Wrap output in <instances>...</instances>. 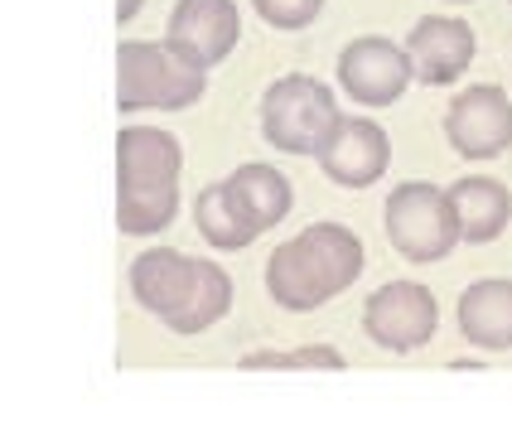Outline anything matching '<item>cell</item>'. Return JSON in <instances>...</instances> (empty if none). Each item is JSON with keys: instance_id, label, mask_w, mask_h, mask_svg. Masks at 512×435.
Here are the masks:
<instances>
[{"instance_id": "9a60e30c", "label": "cell", "mask_w": 512, "mask_h": 435, "mask_svg": "<svg viewBox=\"0 0 512 435\" xmlns=\"http://www.w3.org/2000/svg\"><path fill=\"white\" fill-rule=\"evenodd\" d=\"M232 199L242 203V213L252 218L256 228H276L285 213H290V203H295V194H290V179H285L276 165H242V170L228 179Z\"/></svg>"}, {"instance_id": "4fadbf2b", "label": "cell", "mask_w": 512, "mask_h": 435, "mask_svg": "<svg viewBox=\"0 0 512 435\" xmlns=\"http://www.w3.org/2000/svg\"><path fill=\"white\" fill-rule=\"evenodd\" d=\"M459 334L484 353L512 348V281H474L459 295Z\"/></svg>"}, {"instance_id": "30bf717a", "label": "cell", "mask_w": 512, "mask_h": 435, "mask_svg": "<svg viewBox=\"0 0 512 435\" xmlns=\"http://www.w3.org/2000/svg\"><path fill=\"white\" fill-rule=\"evenodd\" d=\"M411 83H416L411 58L392 39L363 34L339 54V87L358 107H392Z\"/></svg>"}, {"instance_id": "7a4b0ae2", "label": "cell", "mask_w": 512, "mask_h": 435, "mask_svg": "<svg viewBox=\"0 0 512 435\" xmlns=\"http://www.w3.org/2000/svg\"><path fill=\"white\" fill-rule=\"evenodd\" d=\"M179 165L184 150L155 126H131L116 141V223L121 232H160L179 213Z\"/></svg>"}, {"instance_id": "8992f818", "label": "cell", "mask_w": 512, "mask_h": 435, "mask_svg": "<svg viewBox=\"0 0 512 435\" xmlns=\"http://www.w3.org/2000/svg\"><path fill=\"white\" fill-rule=\"evenodd\" d=\"M382 223H387V242L397 247L406 261L416 266H430V261H445L459 242V223L455 208H450V194L435 189V184H401L387 194V208H382Z\"/></svg>"}, {"instance_id": "9c48e42d", "label": "cell", "mask_w": 512, "mask_h": 435, "mask_svg": "<svg viewBox=\"0 0 512 435\" xmlns=\"http://www.w3.org/2000/svg\"><path fill=\"white\" fill-rule=\"evenodd\" d=\"M314 155H319V170L339 189H368L392 165V141L368 116H339Z\"/></svg>"}, {"instance_id": "6da1fadb", "label": "cell", "mask_w": 512, "mask_h": 435, "mask_svg": "<svg viewBox=\"0 0 512 435\" xmlns=\"http://www.w3.org/2000/svg\"><path fill=\"white\" fill-rule=\"evenodd\" d=\"M363 276V242L343 223H314L266 261V290L281 310H319Z\"/></svg>"}, {"instance_id": "ac0fdd59", "label": "cell", "mask_w": 512, "mask_h": 435, "mask_svg": "<svg viewBox=\"0 0 512 435\" xmlns=\"http://www.w3.org/2000/svg\"><path fill=\"white\" fill-rule=\"evenodd\" d=\"M252 5L271 29H310L324 10V0H252Z\"/></svg>"}, {"instance_id": "ba28073f", "label": "cell", "mask_w": 512, "mask_h": 435, "mask_svg": "<svg viewBox=\"0 0 512 435\" xmlns=\"http://www.w3.org/2000/svg\"><path fill=\"white\" fill-rule=\"evenodd\" d=\"M445 141L464 160H493L512 145V102L498 83L464 87L445 112Z\"/></svg>"}, {"instance_id": "ffe728a7", "label": "cell", "mask_w": 512, "mask_h": 435, "mask_svg": "<svg viewBox=\"0 0 512 435\" xmlns=\"http://www.w3.org/2000/svg\"><path fill=\"white\" fill-rule=\"evenodd\" d=\"M455 5H469V0H455Z\"/></svg>"}, {"instance_id": "8fae6325", "label": "cell", "mask_w": 512, "mask_h": 435, "mask_svg": "<svg viewBox=\"0 0 512 435\" xmlns=\"http://www.w3.org/2000/svg\"><path fill=\"white\" fill-rule=\"evenodd\" d=\"M237 39H242V15L232 0H179L165 44L208 73L213 63H223L237 49Z\"/></svg>"}, {"instance_id": "3957f363", "label": "cell", "mask_w": 512, "mask_h": 435, "mask_svg": "<svg viewBox=\"0 0 512 435\" xmlns=\"http://www.w3.org/2000/svg\"><path fill=\"white\" fill-rule=\"evenodd\" d=\"M131 290L150 315L165 319L179 334H203L232 305L228 271L213 261L184 257V252H145L131 266Z\"/></svg>"}, {"instance_id": "2e32d148", "label": "cell", "mask_w": 512, "mask_h": 435, "mask_svg": "<svg viewBox=\"0 0 512 435\" xmlns=\"http://www.w3.org/2000/svg\"><path fill=\"white\" fill-rule=\"evenodd\" d=\"M194 223H199L203 237H208L213 247H223V252L252 247L256 237H261V228L242 213V203L232 199L228 179H223V184H208L199 194V203H194Z\"/></svg>"}, {"instance_id": "277c9868", "label": "cell", "mask_w": 512, "mask_h": 435, "mask_svg": "<svg viewBox=\"0 0 512 435\" xmlns=\"http://www.w3.org/2000/svg\"><path fill=\"white\" fill-rule=\"evenodd\" d=\"M116 102L121 112H136V107H194L208 87V73L194 68L189 58H179L170 44H121L116 54Z\"/></svg>"}, {"instance_id": "d6986e66", "label": "cell", "mask_w": 512, "mask_h": 435, "mask_svg": "<svg viewBox=\"0 0 512 435\" xmlns=\"http://www.w3.org/2000/svg\"><path fill=\"white\" fill-rule=\"evenodd\" d=\"M136 10H141V0H121V5H116V20H121V25H126V20H131V15H136Z\"/></svg>"}, {"instance_id": "5b68a950", "label": "cell", "mask_w": 512, "mask_h": 435, "mask_svg": "<svg viewBox=\"0 0 512 435\" xmlns=\"http://www.w3.org/2000/svg\"><path fill=\"white\" fill-rule=\"evenodd\" d=\"M334 121H339V102L310 73H290L261 97V136L271 141V150L285 155H314Z\"/></svg>"}, {"instance_id": "52a82bcc", "label": "cell", "mask_w": 512, "mask_h": 435, "mask_svg": "<svg viewBox=\"0 0 512 435\" xmlns=\"http://www.w3.org/2000/svg\"><path fill=\"white\" fill-rule=\"evenodd\" d=\"M440 305L421 281H392L363 305V334L387 353H416L435 339Z\"/></svg>"}, {"instance_id": "e0dca14e", "label": "cell", "mask_w": 512, "mask_h": 435, "mask_svg": "<svg viewBox=\"0 0 512 435\" xmlns=\"http://www.w3.org/2000/svg\"><path fill=\"white\" fill-rule=\"evenodd\" d=\"M242 368H285V373H300V368H324V373H339L343 368V353L324 344H310V348H290V353H247Z\"/></svg>"}, {"instance_id": "7c38bea8", "label": "cell", "mask_w": 512, "mask_h": 435, "mask_svg": "<svg viewBox=\"0 0 512 435\" xmlns=\"http://www.w3.org/2000/svg\"><path fill=\"white\" fill-rule=\"evenodd\" d=\"M406 58H411V73H416V83L426 87H450L474 63V49H479V39H474V25H464V20H450V15H430L421 25L411 29V39L401 44Z\"/></svg>"}, {"instance_id": "5bb4252c", "label": "cell", "mask_w": 512, "mask_h": 435, "mask_svg": "<svg viewBox=\"0 0 512 435\" xmlns=\"http://www.w3.org/2000/svg\"><path fill=\"white\" fill-rule=\"evenodd\" d=\"M445 194H450V208H455L459 242L484 247V242L503 237V228H508V218H512V199L498 179H459Z\"/></svg>"}]
</instances>
